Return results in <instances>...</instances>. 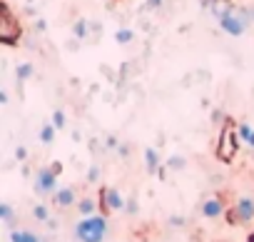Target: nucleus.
Listing matches in <instances>:
<instances>
[{
    "label": "nucleus",
    "mask_w": 254,
    "mask_h": 242,
    "mask_svg": "<svg viewBox=\"0 0 254 242\" xmlns=\"http://www.w3.org/2000/svg\"><path fill=\"white\" fill-rule=\"evenodd\" d=\"M107 230H110V225H107L105 215H90L75 225V240L77 242H105Z\"/></svg>",
    "instance_id": "f257e3e1"
},
{
    "label": "nucleus",
    "mask_w": 254,
    "mask_h": 242,
    "mask_svg": "<svg viewBox=\"0 0 254 242\" xmlns=\"http://www.w3.org/2000/svg\"><path fill=\"white\" fill-rule=\"evenodd\" d=\"M237 153H239V135H237V125L227 120V123L219 128V135H217V158H219L222 162H232Z\"/></svg>",
    "instance_id": "f03ea898"
},
{
    "label": "nucleus",
    "mask_w": 254,
    "mask_h": 242,
    "mask_svg": "<svg viewBox=\"0 0 254 242\" xmlns=\"http://www.w3.org/2000/svg\"><path fill=\"white\" fill-rule=\"evenodd\" d=\"M20 38H23L20 20L15 18L10 5L3 0V5H0V40H3L5 45H15V43H20Z\"/></svg>",
    "instance_id": "7ed1b4c3"
},
{
    "label": "nucleus",
    "mask_w": 254,
    "mask_h": 242,
    "mask_svg": "<svg viewBox=\"0 0 254 242\" xmlns=\"http://www.w3.org/2000/svg\"><path fill=\"white\" fill-rule=\"evenodd\" d=\"M63 172V162H53L50 167H40L35 172V192L38 195H55L58 187V175Z\"/></svg>",
    "instance_id": "20e7f679"
},
{
    "label": "nucleus",
    "mask_w": 254,
    "mask_h": 242,
    "mask_svg": "<svg viewBox=\"0 0 254 242\" xmlns=\"http://www.w3.org/2000/svg\"><path fill=\"white\" fill-rule=\"evenodd\" d=\"M254 220V197L244 195L234 202V210H232V222H239V225H247Z\"/></svg>",
    "instance_id": "39448f33"
},
{
    "label": "nucleus",
    "mask_w": 254,
    "mask_h": 242,
    "mask_svg": "<svg viewBox=\"0 0 254 242\" xmlns=\"http://www.w3.org/2000/svg\"><path fill=\"white\" fill-rule=\"evenodd\" d=\"M102 207H105L107 212H122V210L127 207V202H125V197L120 195V190L105 187V190H102Z\"/></svg>",
    "instance_id": "423d86ee"
},
{
    "label": "nucleus",
    "mask_w": 254,
    "mask_h": 242,
    "mask_svg": "<svg viewBox=\"0 0 254 242\" xmlns=\"http://www.w3.org/2000/svg\"><path fill=\"white\" fill-rule=\"evenodd\" d=\"M199 212H202L204 217H209V220L222 217V215H224V202H222V197H217V195L204 197V200H202V205H199Z\"/></svg>",
    "instance_id": "0eeeda50"
},
{
    "label": "nucleus",
    "mask_w": 254,
    "mask_h": 242,
    "mask_svg": "<svg viewBox=\"0 0 254 242\" xmlns=\"http://www.w3.org/2000/svg\"><path fill=\"white\" fill-rule=\"evenodd\" d=\"M53 202H55V207L67 210V207L77 205V195H75V190H72V187H60V190H55Z\"/></svg>",
    "instance_id": "6e6552de"
},
{
    "label": "nucleus",
    "mask_w": 254,
    "mask_h": 242,
    "mask_svg": "<svg viewBox=\"0 0 254 242\" xmlns=\"http://www.w3.org/2000/svg\"><path fill=\"white\" fill-rule=\"evenodd\" d=\"M145 167H147V172H160L162 158H160V150L157 148H147L145 150Z\"/></svg>",
    "instance_id": "1a4fd4ad"
},
{
    "label": "nucleus",
    "mask_w": 254,
    "mask_h": 242,
    "mask_svg": "<svg viewBox=\"0 0 254 242\" xmlns=\"http://www.w3.org/2000/svg\"><path fill=\"white\" fill-rule=\"evenodd\" d=\"M87 35H90V20H87V18L75 20V23H72V38L82 43V40H87Z\"/></svg>",
    "instance_id": "9d476101"
},
{
    "label": "nucleus",
    "mask_w": 254,
    "mask_h": 242,
    "mask_svg": "<svg viewBox=\"0 0 254 242\" xmlns=\"http://www.w3.org/2000/svg\"><path fill=\"white\" fill-rule=\"evenodd\" d=\"M33 75H35V65H33V63H20V65L15 68V80H18V85L28 82Z\"/></svg>",
    "instance_id": "9b49d317"
},
{
    "label": "nucleus",
    "mask_w": 254,
    "mask_h": 242,
    "mask_svg": "<svg viewBox=\"0 0 254 242\" xmlns=\"http://www.w3.org/2000/svg\"><path fill=\"white\" fill-rule=\"evenodd\" d=\"M10 242H40V235L33 230H10Z\"/></svg>",
    "instance_id": "f8f14e48"
},
{
    "label": "nucleus",
    "mask_w": 254,
    "mask_h": 242,
    "mask_svg": "<svg viewBox=\"0 0 254 242\" xmlns=\"http://www.w3.org/2000/svg\"><path fill=\"white\" fill-rule=\"evenodd\" d=\"M55 133H58V128L53 125V123H45L43 128H40V145H53L55 143Z\"/></svg>",
    "instance_id": "ddd939ff"
},
{
    "label": "nucleus",
    "mask_w": 254,
    "mask_h": 242,
    "mask_svg": "<svg viewBox=\"0 0 254 242\" xmlns=\"http://www.w3.org/2000/svg\"><path fill=\"white\" fill-rule=\"evenodd\" d=\"M95 210H97V202H95L92 197H82V200H77V212H80L82 217L95 215Z\"/></svg>",
    "instance_id": "4468645a"
},
{
    "label": "nucleus",
    "mask_w": 254,
    "mask_h": 242,
    "mask_svg": "<svg viewBox=\"0 0 254 242\" xmlns=\"http://www.w3.org/2000/svg\"><path fill=\"white\" fill-rule=\"evenodd\" d=\"M135 40V30L132 28H120L117 33H115V43L117 45H130Z\"/></svg>",
    "instance_id": "2eb2a0df"
},
{
    "label": "nucleus",
    "mask_w": 254,
    "mask_h": 242,
    "mask_svg": "<svg viewBox=\"0 0 254 242\" xmlns=\"http://www.w3.org/2000/svg\"><path fill=\"white\" fill-rule=\"evenodd\" d=\"M0 217L10 225V230H15V210H13V205H8V202L0 205Z\"/></svg>",
    "instance_id": "dca6fc26"
},
{
    "label": "nucleus",
    "mask_w": 254,
    "mask_h": 242,
    "mask_svg": "<svg viewBox=\"0 0 254 242\" xmlns=\"http://www.w3.org/2000/svg\"><path fill=\"white\" fill-rule=\"evenodd\" d=\"M165 165H167V170H185V167H187V158H182V155H172Z\"/></svg>",
    "instance_id": "f3484780"
},
{
    "label": "nucleus",
    "mask_w": 254,
    "mask_h": 242,
    "mask_svg": "<svg viewBox=\"0 0 254 242\" xmlns=\"http://www.w3.org/2000/svg\"><path fill=\"white\" fill-rule=\"evenodd\" d=\"M33 217H35L38 222H48V220H50V210H48V205H43V202L35 205V207H33Z\"/></svg>",
    "instance_id": "a211bd4d"
},
{
    "label": "nucleus",
    "mask_w": 254,
    "mask_h": 242,
    "mask_svg": "<svg viewBox=\"0 0 254 242\" xmlns=\"http://www.w3.org/2000/svg\"><path fill=\"white\" fill-rule=\"evenodd\" d=\"M50 123L58 128V130H63L65 125H67V117H65V110H55L53 112V120H50Z\"/></svg>",
    "instance_id": "6ab92c4d"
},
{
    "label": "nucleus",
    "mask_w": 254,
    "mask_h": 242,
    "mask_svg": "<svg viewBox=\"0 0 254 242\" xmlns=\"http://www.w3.org/2000/svg\"><path fill=\"white\" fill-rule=\"evenodd\" d=\"M100 175H102V167H100V165H90V170H87V182H90V185H97V182H100Z\"/></svg>",
    "instance_id": "aec40b11"
},
{
    "label": "nucleus",
    "mask_w": 254,
    "mask_h": 242,
    "mask_svg": "<svg viewBox=\"0 0 254 242\" xmlns=\"http://www.w3.org/2000/svg\"><path fill=\"white\" fill-rule=\"evenodd\" d=\"M162 8H165V0H147V3L142 5V10H155V13L162 10Z\"/></svg>",
    "instance_id": "412c9836"
},
{
    "label": "nucleus",
    "mask_w": 254,
    "mask_h": 242,
    "mask_svg": "<svg viewBox=\"0 0 254 242\" xmlns=\"http://www.w3.org/2000/svg\"><path fill=\"white\" fill-rule=\"evenodd\" d=\"M115 153H117V155H120L122 160H127V158H130V145H127V143H120Z\"/></svg>",
    "instance_id": "4be33fe9"
},
{
    "label": "nucleus",
    "mask_w": 254,
    "mask_h": 242,
    "mask_svg": "<svg viewBox=\"0 0 254 242\" xmlns=\"http://www.w3.org/2000/svg\"><path fill=\"white\" fill-rule=\"evenodd\" d=\"M15 160H18V162H25V160H28V148H25V145H18V148H15Z\"/></svg>",
    "instance_id": "5701e85b"
},
{
    "label": "nucleus",
    "mask_w": 254,
    "mask_h": 242,
    "mask_svg": "<svg viewBox=\"0 0 254 242\" xmlns=\"http://www.w3.org/2000/svg\"><path fill=\"white\" fill-rule=\"evenodd\" d=\"M35 33H40V35L48 33V20H45V18H38V20H35Z\"/></svg>",
    "instance_id": "b1692460"
},
{
    "label": "nucleus",
    "mask_w": 254,
    "mask_h": 242,
    "mask_svg": "<svg viewBox=\"0 0 254 242\" xmlns=\"http://www.w3.org/2000/svg\"><path fill=\"white\" fill-rule=\"evenodd\" d=\"M125 212H127V215H137V200H132V197L127 200V207H125Z\"/></svg>",
    "instance_id": "393cba45"
},
{
    "label": "nucleus",
    "mask_w": 254,
    "mask_h": 242,
    "mask_svg": "<svg viewBox=\"0 0 254 242\" xmlns=\"http://www.w3.org/2000/svg\"><path fill=\"white\" fill-rule=\"evenodd\" d=\"M97 33H102V25L97 20H90V35H97Z\"/></svg>",
    "instance_id": "a878e982"
},
{
    "label": "nucleus",
    "mask_w": 254,
    "mask_h": 242,
    "mask_svg": "<svg viewBox=\"0 0 254 242\" xmlns=\"http://www.w3.org/2000/svg\"><path fill=\"white\" fill-rule=\"evenodd\" d=\"M117 145H120V143H117V138H112V135L105 140V148H107V150H117Z\"/></svg>",
    "instance_id": "bb28decb"
},
{
    "label": "nucleus",
    "mask_w": 254,
    "mask_h": 242,
    "mask_svg": "<svg viewBox=\"0 0 254 242\" xmlns=\"http://www.w3.org/2000/svg\"><path fill=\"white\" fill-rule=\"evenodd\" d=\"M170 225H172V227H185L187 220H185V217H170Z\"/></svg>",
    "instance_id": "cd10ccee"
},
{
    "label": "nucleus",
    "mask_w": 254,
    "mask_h": 242,
    "mask_svg": "<svg viewBox=\"0 0 254 242\" xmlns=\"http://www.w3.org/2000/svg\"><path fill=\"white\" fill-rule=\"evenodd\" d=\"M244 145H247V148H249V150H252V153H254V130H252V133H249V138H247V140H244Z\"/></svg>",
    "instance_id": "c85d7f7f"
},
{
    "label": "nucleus",
    "mask_w": 254,
    "mask_h": 242,
    "mask_svg": "<svg viewBox=\"0 0 254 242\" xmlns=\"http://www.w3.org/2000/svg\"><path fill=\"white\" fill-rule=\"evenodd\" d=\"M72 140H75V143H80V140H82V135H80V130H75V133H72Z\"/></svg>",
    "instance_id": "c756f323"
},
{
    "label": "nucleus",
    "mask_w": 254,
    "mask_h": 242,
    "mask_svg": "<svg viewBox=\"0 0 254 242\" xmlns=\"http://www.w3.org/2000/svg\"><path fill=\"white\" fill-rule=\"evenodd\" d=\"M249 242H254V232H252V235H249Z\"/></svg>",
    "instance_id": "7c9ffc66"
}]
</instances>
